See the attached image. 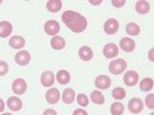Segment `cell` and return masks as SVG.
<instances>
[{"label": "cell", "instance_id": "3957f363", "mask_svg": "<svg viewBox=\"0 0 154 115\" xmlns=\"http://www.w3.org/2000/svg\"><path fill=\"white\" fill-rule=\"evenodd\" d=\"M128 110H130L131 113L138 114V113H140V112L143 111L144 103L142 102V100H140L139 98H133L128 101Z\"/></svg>", "mask_w": 154, "mask_h": 115}, {"label": "cell", "instance_id": "1f68e13d", "mask_svg": "<svg viewBox=\"0 0 154 115\" xmlns=\"http://www.w3.org/2000/svg\"><path fill=\"white\" fill-rule=\"evenodd\" d=\"M73 115H88V112H86L84 109L78 108V109H76L75 111H74Z\"/></svg>", "mask_w": 154, "mask_h": 115}, {"label": "cell", "instance_id": "603a6c76", "mask_svg": "<svg viewBox=\"0 0 154 115\" xmlns=\"http://www.w3.org/2000/svg\"><path fill=\"white\" fill-rule=\"evenodd\" d=\"M125 31L126 33L131 36H137V35L140 34L141 32V29H140V26L136 23H128L126 25L125 27Z\"/></svg>", "mask_w": 154, "mask_h": 115}, {"label": "cell", "instance_id": "7a4b0ae2", "mask_svg": "<svg viewBox=\"0 0 154 115\" xmlns=\"http://www.w3.org/2000/svg\"><path fill=\"white\" fill-rule=\"evenodd\" d=\"M128 64L123 59H116L113 60L110 64H109V71L114 75H119L123 73V71L126 69Z\"/></svg>", "mask_w": 154, "mask_h": 115}, {"label": "cell", "instance_id": "5bb4252c", "mask_svg": "<svg viewBox=\"0 0 154 115\" xmlns=\"http://www.w3.org/2000/svg\"><path fill=\"white\" fill-rule=\"evenodd\" d=\"M8 43H9V45H11V47H12V48L21 49V48H23V47L25 46V44H26V40H25V38L23 36L16 35V36L11 37Z\"/></svg>", "mask_w": 154, "mask_h": 115}, {"label": "cell", "instance_id": "8fae6325", "mask_svg": "<svg viewBox=\"0 0 154 115\" xmlns=\"http://www.w3.org/2000/svg\"><path fill=\"white\" fill-rule=\"evenodd\" d=\"M60 97H61V94H60L58 89H49L45 94V99L48 101V103L54 105L57 104L60 101Z\"/></svg>", "mask_w": 154, "mask_h": 115}, {"label": "cell", "instance_id": "836d02e7", "mask_svg": "<svg viewBox=\"0 0 154 115\" xmlns=\"http://www.w3.org/2000/svg\"><path fill=\"white\" fill-rule=\"evenodd\" d=\"M89 3L93 5H100L102 3V0H89Z\"/></svg>", "mask_w": 154, "mask_h": 115}, {"label": "cell", "instance_id": "8d00e7d4", "mask_svg": "<svg viewBox=\"0 0 154 115\" xmlns=\"http://www.w3.org/2000/svg\"><path fill=\"white\" fill-rule=\"evenodd\" d=\"M2 115H12V114L11 113H3Z\"/></svg>", "mask_w": 154, "mask_h": 115}, {"label": "cell", "instance_id": "cb8c5ba5", "mask_svg": "<svg viewBox=\"0 0 154 115\" xmlns=\"http://www.w3.org/2000/svg\"><path fill=\"white\" fill-rule=\"evenodd\" d=\"M91 100L93 101V103L97 105H103L105 103V98H104L103 94L99 91H94L91 94Z\"/></svg>", "mask_w": 154, "mask_h": 115}, {"label": "cell", "instance_id": "83f0119b", "mask_svg": "<svg viewBox=\"0 0 154 115\" xmlns=\"http://www.w3.org/2000/svg\"><path fill=\"white\" fill-rule=\"evenodd\" d=\"M76 100H77V103L80 105L81 107H86L89 104L88 97L86 96L85 94H79L78 96H77Z\"/></svg>", "mask_w": 154, "mask_h": 115}, {"label": "cell", "instance_id": "e0dca14e", "mask_svg": "<svg viewBox=\"0 0 154 115\" xmlns=\"http://www.w3.org/2000/svg\"><path fill=\"white\" fill-rule=\"evenodd\" d=\"M78 54H79V58H80L82 61L88 62V61H91V60L93 59L94 51L89 46L85 45V46L80 47V49H79V51H78Z\"/></svg>", "mask_w": 154, "mask_h": 115}, {"label": "cell", "instance_id": "d590c367", "mask_svg": "<svg viewBox=\"0 0 154 115\" xmlns=\"http://www.w3.org/2000/svg\"><path fill=\"white\" fill-rule=\"evenodd\" d=\"M4 107H5V104H4V102L2 101L1 99H0V112H2L4 110Z\"/></svg>", "mask_w": 154, "mask_h": 115}, {"label": "cell", "instance_id": "7402d4cb", "mask_svg": "<svg viewBox=\"0 0 154 115\" xmlns=\"http://www.w3.org/2000/svg\"><path fill=\"white\" fill-rule=\"evenodd\" d=\"M62 98H63V101L65 104H72L74 102V99H75V92L72 89H66L63 92Z\"/></svg>", "mask_w": 154, "mask_h": 115}, {"label": "cell", "instance_id": "f35d334b", "mask_svg": "<svg viewBox=\"0 0 154 115\" xmlns=\"http://www.w3.org/2000/svg\"><path fill=\"white\" fill-rule=\"evenodd\" d=\"M2 3V1H1V0H0V4H1Z\"/></svg>", "mask_w": 154, "mask_h": 115}, {"label": "cell", "instance_id": "484cf974", "mask_svg": "<svg viewBox=\"0 0 154 115\" xmlns=\"http://www.w3.org/2000/svg\"><path fill=\"white\" fill-rule=\"evenodd\" d=\"M153 89V79L146 77L140 82V89L142 92H150Z\"/></svg>", "mask_w": 154, "mask_h": 115}, {"label": "cell", "instance_id": "7c38bea8", "mask_svg": "<svg viewBox=\"0 0 154 115\" xmlns=\"http://www.w3.org/2000/svg\"><path fill=\"white\" fill-rule=\"evenodd\" d=\"M54 78H56V77H54V74L53 71H45V72H43L42 75H41V78H40L41 84L44 87L51 86L54 83Z\"/></svg>", "mask_w": 154, "mask_h": 115}, {"label": "cell", "instance_id": "ffe728a7", "mask_svg": "<svg viewBox=\"0 0 154 115\" xmlns=\"http://www.w3.org/2000/svg\"><path fill=\"white\" fill-rule=\"evenodd\" d=\"M71 76L67 70H60L57 74V80L60 84H67L70 82Z\"/></svg>", "mask_w": 154, "mask_h": 115}, {"label": "cell", "instance_id": "277c9868", "mask_svg": "<svg viewBox=\"0 0 154 115\" xmlns=\"http://www.w3.org/2000/svg\"><path fill=\"white\" fill-rule=\"evenodd\" d=\"M119 23L115 19H108L104 24V31L108 35H113L118 31Z\"/></svg>", "mask_w": 154, "mask_h": 115}, {"label": "cell", "instance_id": "6da1fadb", "mask_svg": "<svg viewBox=\"0 0 154 115\" xmlns=\"http://www.w3.org/2000/svg\"><path fill=\"white\" fill-rule=\"evenodd\" d=\"M64 24L74 33H81L88 27V20L82 14L74 11H66L62 14Z\"/></svg>", "mask_w": 154, "mask_h": 115}, {"label": "cell", "instance_id": "9a60e30c", "mask_svg": "<svg viewBox=\"0 0 154 115\" xmlns=\"http://www.w3.org/2000/svg\"><path fill=\"white\" fill-rule=\"evenodd\" d=\"M7 106L11 111L17 112L23 108V102H22L21 99L17 98V97H11L7 100Z\"/></svg>", "mask_w": 154, "mask_h": 115}, {"label": "cell", "instance_id": "d6986e66", "mask_svg": "<svg viewBox=\"0 0 154 115\" xmlns=\"http://www.w3.org/2000/svg\"><path fill=\"white\" fill-rule=\"evenodd\" d=\"M136 11L140 14H146L150 11V4L146 0H141L136 3Z\"/></svg>", "mask_w": 154, "mask_h": 115}, {"label": "cell", "instance_id": "4fadbf2b", "mask_svg": "<svg viewBox=\"0 0 154 115\" xmlns=\"http://www.w3.org/2000/svg\"><path fill=\"white\" fill-rule=\"evenodd\" d=\"M119 46L122 51H125L126 52H131L135 49L136 47V42L133 40L130 37H125L122 38L119 42Z\"/></svg>", "mask_w": 154, "mask_h": 115}, {"label": "cell", "instance_id": "44dd1931", "mask_svg": "<svg viewBox=\"0 0 154 115\" xmlns=\"http://www.w3.org/2000/svg\"><path fill=\"white\" fill-rule=\"evenodd\" d=\"M62 3L61 0H49L46 2V8L48 9L51 12H58L61 11L62 8Z\"/></svg>", "mask_w": 154, "mask_h": 115}, {"label": "cell", "instance_id": "f1b7e54d", "mask_svg": "<svg viewBox=\"0 0 154 115\" xmlns=\"http://www.w3.org/2000/svg\"><path fill=\"white\" fill-rule=\"evenodd\" d=\"M145 104L149 109L153 110L154 109V95L149 94L147 97L145 98Z\"/></svg>", "mask_w": 154, "mask_h": 115}, {"label": "cell", "instance_id": "ba28073f", "mask_svg": "<svg viewBox=\"0 0 154 115\" xmlns=\"http://www.w3.org/2000/svg\"><path fill=\"white\" fill-rule=\"evenodd\" d=\"M27 91V82L23 78H17L12 82V92L16 95H23Z\"/></svg>", "mask_w": 154, "mask_h": 115}, {"label": "cell", "instance_id": "8992f818", "mask_svg": "<svg viewBox=\"0 0 154 115\" xmlns=\"http://www.w3.org/2000/svg\"><path fill=\"white\" fill-rule=\"evenodd\" d=\"M118 47L115 43H107L103 48V54L107 59H114L118 56Z\"/></svg>", "mask_w": 154, "mask_h": 115}, {"label": "cell", "instance_id": "5b68a950", "mask_svg": "<svg viewBox=\"0 0 154 115\" xmlns=\"http://www.w3.org/2000/svg\"><path fill=\"white\" fill-rule=\"evenodd\" d=\"M14 61L20 66H26L31 61V54L27 51H20L14 56Z\"/></svg>", "mask_w": 154, "mask_h": 115}, {"label": "cell", "instance_id": "9c48e42d", "mask_svg": "<svg viewBox=\"0 0 154 115\" xmlns=\"http://www.w3.org/2000/svg\"><path fill=\"white\" fill-rule=\"evenodd\" d=\"M123 81L128 86H135L139 82V74L134 70H130L123 76Z\"/></svg>", "mask_w": 154, "mask_h": 115}, {"label": "cell", "instance_id": "ac0fdd59", "mask_svg": "<svg viewBox=\"0 0 154 115\" xmlns=\"http://www.w3.org/2000/svg\"><path fill=\"white\" fill-rule=\"evenodd\" d=\"M51 45L54 49L61 51L66 46V40L62 36H54L51 40Z\"/></svg>", "mask_w": 154, "mask_h": 115}, {"label": "cell", "instance_id": "74e56055", "mask_svg": "<svg viewBox=\"0 0 154 115\" xmlns=\"http://www.w3.org/2000/svg\"><path fill=\"white\" fill-rule=\"evenodd\" d=\"M150 115H154V113H153V112H152V113H151Z\"/></svg>", "mask_w": 154, "mask_h": 115}, {"label": "cell", "instance_id": "d6a6232c", "mask_svg": "<svg viewBox=\"0 0 154 115\" xmlns=\"http://www.w3.org/2000/svg\"><path fill=\"white\" fill-rule=\"evenodd\" d=\"M42 115H58V113H57V111L54 109H46Z\"/></svg>", "mask_w": 154, "mask_h": 115}, {"label": "cell", "instance_id": "e575fe53", "mask_svg": "<svg viewBox=\"0 0 154 115\" xmlns=\"http://www.w3.org/2000/svg\"><path fill=\"white\" fill-rule=\"evenodd\" d=\"M153 51H154V49L151 48L150 51H149V54H148V58H149V60H150L151 62L154 61V59H153Z\"/></svg>", "mask_w": 154, "mask_h": 115}, {"label": "cell", "instance_id": "4316f807", "mask_svg": "<svg viewBox=\"0 0 154 115\" xmlns=\"http://www.w3.org/2000/svg\"><path fill=\"white\" fill-rule=\"evenodd\" d=\"M126 96V92L122 87H115L112 91V97L115 100H123Z\"/></svg>", "mask_w": 154, "mask_h": 115}, {"label": "cell", "instance_id": "4dcf8cb0", "mask_svg": "<svg viewBox=\"0 0 154 115\" xmlns=\"http://www.w3.org/2000/svg\"><path fill=\"white\" fill-rule=\"evenodd\" d=\"M111 3H112V5L114 7H118V8H120V7L125 6V0H112Z\"/></svg>", "mask_w": 154, "mask_h": 115}, {"label": "cell", "instance_id": "d4e9b609", "mask_svg": "<svg viewBox=\"0 0 154 115\" xmlns=\"http://www.w3.org/2000/svg\"><path fill=\"white\" fill-rule=\"evenodd\" d=\"M110 112L112 115H122L123 112H125V106L120 102H115V103L111 105Z\"/></svg>", "mask_w": 154, "mask_h": 115}, {"label": "cell", "instance_id": "30bf717a", "mask_svg": "<svg viewBox=\"0 0 154 115\" xmlns=\"http://www.w3.org/2000/svg\"><path fill=\"white\" fill-rule=\"evenodd\" d=\"M95 85L99 89H107L111 85V79L107 75H99L95 79Z\"/></svg>", "mask_w": 154, "mask_h": 115}, {"label": "cell", "instance_id": "f546056e", "mask_svg": "<svg viewBox=\"0 0 154 115\" xmlns=\"http://www.w3.org/2000/svg\"><path fill=\"white\" fill-rule=\"evenodd\" d=\"M8 65L6 62L4 61H0V76H4L8 73Z\"/></svg>", "mask_w": 154, "mask_h": 115}, {"label": "cell", "instance_id": "52a82bcc", "mask_svg": "<svg viewBox=\"0 0 154 115\" xmlns=\"http://www.w3.org/2000/svg\"><path fill=\"white\" fill-rule=\"evenodd\" d=\"M44 31H45L46 34L56 36L60 31V24L54 20H49L44 24Z\"/></svg>", "mask_w": 154, "mask_h": 115}, {"label": "cell", "instance_id": "2e32d148", "mask_svg": "<svg viewBox=\"0 0 154 115\" xmlns=\"http://www.w3.org/2000/svg\"><path fill=\"white\" fill-rule=\"evenodd\" d=\"M12 32V25L8 21L0 22V37L1 38H6Z\"/></svg>", "mask_w": 154, "mask_h": 115}]
</instances>
